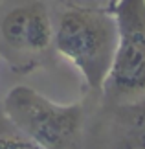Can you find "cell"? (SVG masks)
I'll use <instances>...</instances> for the list:
<instances>
[{
  "instance_id": "3",
  "label": "cell",
  "mask_w": 145,
  "mask_h": 149,
  "mask_svg": "<svg viewBox=\"0 0 145 149\" xmlns=\"http://www.w3.org/2000/svg\"><path fill=\"white\" fill-rule=\"evenodd\" d=\"M50 0H0V57L17 74L55 61Z\"/></svg>"
},
{
  "instance_id": "2",
  "label": "cell",
  "mask_w": 145,
  "mask_h": 149,
  "mask_svg": "<svg viewBox=\"0 0 145 149\" xmlns=\"http://www.w3.org/2000/svg\"><path fill=\"white\" fill-rule=\"evenodd\" d=\"M6 118L42 149H85V105L48 100L28 85H17L4 96Z\"/></svg>"
},
{
  "instance_id": "5",
  "label": "cell",
  "mask_w": 145,
  "mask_h": 149,
  "mask_svg": "<svg viewBox=\"0 0 145 149\" xmlns=\"http://www.w3.org/2000/svg\"><path fill=\"white\" fill-rule=\"evenodd\" d=\"M107 109L112 112L114 149H145V96Z\"/></svg>"
},
{
  "instance_id": "1",
  "label": "cell",
  "mask_w": 145,
  "mask_h": 149,
  "mask_svg": "<svg viewBox=\"0 0 145 149\" xmlns=\"http://www.w3.org/2000/svg\"><path fill=\"white\" fill-rule=\"evenodd\" d=\"M55 52L79 70L90 94L101 96L118 46V24L110 8L79 0H50Z\"/></svg>"
},
{
  "instance_id": "6",
  "label": "cell",
  "mask_w": 145,
  "mask_h": 149,
  "mask_svg": "<svg viewBox=\"0 0 145 149\" xmlns=\"http://www.w3.org/2000/svg\"><path fill=\"white\" fill-rule=\"evenodd\" d=\"M0 149H42L33 140L24 136L6 118L2 105H0Z\"/></svg>"
},
{
  "instance_id": "4",
  "label": "cell",
  "mask_w": 145,
  "mask_h": 149,
  "mask_svg": "<svg viewBox=\"0 0 145 149\" xmlns=\"http://www.w3.org/2000/svg\"><path fill=\"white\" fill-rule=\"evenodd\" d=\"M118 24V46L105 81V107L145 96V0H114L108 6Z\"/></svg>"
}]
</instances>
